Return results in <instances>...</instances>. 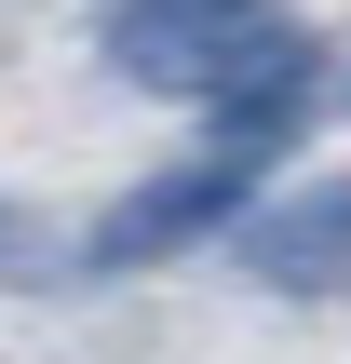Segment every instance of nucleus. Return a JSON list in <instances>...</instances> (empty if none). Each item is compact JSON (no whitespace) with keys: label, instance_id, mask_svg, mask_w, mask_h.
<instances>
[{"label":"nucleus","instance_id":"obj_3","mask_svg":"<svg viewBox=\"0 0 351 364\" xmlns=\"http://www.w3.org/2000/svg\"><path fill=\"white\" fill-rule=\"evenodd\" d=\"M325 108V41H298V54H271L243 95H216L203 108V162H243V176H271L284 149H298V122Z\"/></svg>","mask_w":351,"mask_h":364},{"label":"nucleus","instance_id":"obj_2","mask_svg":"<svg viewBox=\"0 0 351 364\" xmlns=\"http://www.w3.org/2000/svg\"><path fill=\"white\" fill-rule=\"evenodd\" d=\"M243 203H257V176L243 162H162V176H135L95 230H81V257L95 270H162V257H189V243H216V230H243Z\"/></svg>","mask_w":351,"mask_h":364},{"label":"nucleus","instance_id":"obj_1","mask_svg":"<svg viewBox=\"0 0 351 364\" xmlns=\"http://www.w3.org/2000/svg\"><path fill=\"white\" fill-rule=\"evenodd\" d=\"M311 27L298 14H257V0H122V14H95V54L135 81V95H189V108H216V95H243L271 54H298Z\"/></svg>","mask_w":351,"mask_h":364},{"label":"nucleus","instance_id":"obj_4","mask_svg":"<svg viewBox=\"0 0 351 364\" xmlns=\"http://www.w3.org/2000/svg\"><path fill=\"white\" fill-rule=\"evenodd\" d=\"M257 284H284V297H311V284H351V176L325 189H298V203H271V216H243V243H230Z\"/></svg>","mask_w":351,"mask_h":364}]
</instances>
